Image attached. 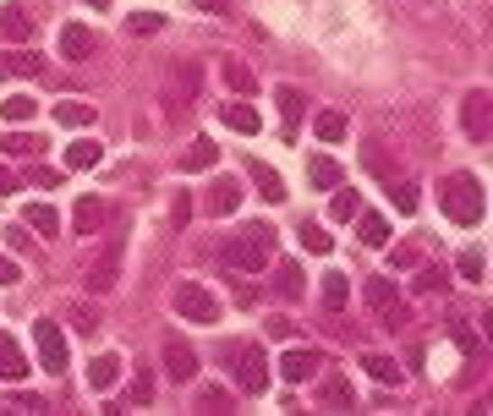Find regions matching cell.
<instances>
[{
	"instance_id": "603a6c76",
	"label": "cell",
	"mask_w": 493,
	"mask_h": 416,
	"mask_svg": "<svg viewBox=\"0 0 493 416\" xmlns=\"http://www.w3.org/2000/svg\"><path fill=\"white\" fill-rule=\"evenodd\" d=\"M329 192H334V197H329V220H334V225H345V220L362 214V197H357V192H345V186H329Z\"/></svg>"
},
{
	"instance_id": "f5cc1de1",
	"label": "cell",
	"mask_w": 493,
	"mask_h": 416,
	"mask_svg": "<svg viewBox=\"0 0 493 416\" xmlns=\"http://www.w3.org/2000/svg\"><path fill=\"white\" fill-rule=\"evenodd\" d=\"M6 241H12V252H28V241H33V236H28V231L17 225V231H6Z\"/></svg>"
},
{
	"instance_id": "8fae6325",
	"label": "cell",
	"mask_w": 493,
	"mask_h": 416,
	"mask_svg": "<svg viewBox=\"0 0 493 416\" xmlns=\"http://www.w3.org/2000/svg\"><path fill=\"white\" fill-rule=\"evenodd\" d=\"M105 220H110V203H105V197H94V192L78 197V208H72V231H78V236H94Z\"/></svg>"
},
{
	"instance_id": "bcb514c9",
	"label": "cell",
	"mask_w": 493,
	"mask_h": 416,
	"mask_svg": "<svg viewBox=\"0 0 493 416\" xmlns=\"http://www.w3.org/2000/svg\"><path fill=\"white\" fill-rule=\"evenodd\" d=\"M6 411H33V416H39L44 400H39V394H6Z\"/></svg>"
},
{
	"instance_id": "5bb4252c",
	"label": "cell",
	"mask_w": 493,
	"mask_h": 416,
	"mask_svg": "<svg viewBox=\"0 0 493 416\" xmlns=\"http://www.w3.org/2000/svg\"><path fill=\"white\" fill-rule=\"evenodd\" d=\"M220 121H225L231 131H247V137H258V131H263V115H258L247 99H231V104H220Z\"/></svg>"
},
{
	"instance_id": "f546056e",
	"label": "cell",
	"mask_w": 493,
	"mask_h": 416,
	"mask_svg": "<svg viewBox=\"0 0 493 416\" xmlns=\"http://www.w3.org/2000/svg\"><path fill=\"white\" fill-rule=\"evenodd\" d=\"M416 192H422V186H416V181H406V176H395V181H389V203L400 208V214H416V203H422Z\"/></svg>"
},
{
	"instance_id": "277c9868",
	"label": "cell",
	"mask_w": 493,
	"mask_h": 416,
	"mask_svg": "<svg viewBox=\"0 0 493 416\" xmlns=\"http://www.w3.org/2000/svg\"><path fill=\"white\" fill-rule=\"evenodd\" d=\"M176 312L187 323H220V296L208 285H197V280H181L176 285Z\"/></svg>"
},
{
	"instance_id": "ba28073f",
	"label": "cell",
	"mask_w": 493,
	"mask_h": 416,
	"mask_svg": "<svg viewBox=\"0 0 493 416\" xmlns=\"http://www.w3.org/2000/svg\"><path fill=\"white\" fill-rule=\"evenodd\" d=\"M33 345H39L44 373H66V334H60V323H33Z\"/></svg>"
},
{
	"instance_id": "ac0fdd59",
	"label": "cell",
	"mask_w": 493,
	"mask_h": 416,
	"mask_svg": "<svg viewBox=\"0 0 493 416\" xmlns=\"http://www.w3.org/2000/svg\"><path fill=\"white\" fill-rule=\"evenodd\" d=\"M105 159V143H94V137H78L72 149H66V170H94Z\"/></svg>"
},
{
	"instance_id": "60d3db41",
	"label": "cell",
	"mask_w": 493,
	"mask_h": 416,
	"mask_svg": "<svg viewBox=\"0 0 493 416\" xmlns=\"http://www.w3.org/2000/svg\"><path fill=\"white\" fill-rule=\"evenodd\" d=\"M197 411H231V389H220V384L197 389Z\"/></svg>"
},
{
	"instance_id": "681fc988",
	"label": "cell",
	"mask_w": 493,
	"mask_h": 416,
	"mask_svg": "<svg viewBox=\"0 0 493 416\" xmlns=\"http://www.w3.org/2000/svg\"><path fill=\"white\" fill-rule=\"evenodd\" d=\"M33 186H44V192H50V186H60V170H50V165H33Z\"/></svg>"
},
{
	"instance_id": "7402d4cb",
	"label": "cell",
	"mask_w": 493,
	"mask_h": 416,
	"mask_svg": "<svg viewBox=\"0 0 493 416\" xmlns=\"http://www.w3.org/2000/svg\"><path fill=\"white\" fill-rule=\"evenodd\" d=\"M115 378H121V357H115V351H105V357L88 362V384H94V389H115Z\"/></svg>"
},
{
	"instance_id": "4316f807",
	"label": "cell",
	"mask_w": 493,
	"mask_h": 416,
	"mask_svg": "<svg viewBox=\"0 0 493 416\" xmlns=\"http://www.w3.org/2000/svg\"><path fill=\"white\" fill-rule=\"evenodd\" d=\"M23 225H28V231H39V236H55V231H60V214H55L50 203H28Z\"/></svg>"
},
{
	"instance_id": "ab89813d",
	"label": "cell",
	"mask_w": 493,
	"mask_h": 416,
	"mask_svg": "<svg viewBox=\"0 0 493 416\" xmlns=\"http://www.w3.org/2000/svg\"><path fill=\"white\" fill-rule=\"evenodd\" d=\"M220 72H225V83H231V88H236L242 99L252 94V72H247V66H242V60H231V55H225V66H220Z\"/></svg>"
},
{
	"instance_id": "7bdbcfd3",
	"label": "cell",
	"mask_w": 493,
	"mask_h": 416,
	"mask_svg": "<svg viewBox=\"0 0 493 416\" xmlns=\"http://www.w3.org/2000/svg\"><path fill=\"white\" fill-rule=\"evenodd\" d=\"M149 400H154V373L137 367V373H132V405H149Z\"/></svg>"
},
{
	"instance_id": "83f0119b",
	"label": "cell",
	"mask_w": 493,
	"mask_h": 416,
	"mask_svg": "<svg viewBox=\"0 0 493 416\" xmlns=\"http://www.w3.org/2000/svg\"><path fill=\"white\" fill-rule=\"evenodd\" d=\"M247 176H252V186H258V197H269V203H279L286 197V181H279L269 165H247Z\"/></svg>"
},
{
	"instance_id": "74e56055",
	"label": "cell",
	"mask_w": 493,
	"mask_h": 416,
	"mask_svg": "<svg viewBox=\"0 0 493 416\" xmlns=\"http://www.w3.org/2000/svg\"><path fill=\"white\" fill-rule=\"evenodd\" d=\"M302 247H307V252H318V258H324V252H329V247H334V236H329V231H324V225H318V220H307V225H302Z\"/></svg>"
},
{
	"instance_id": "836d02e7",
	"label": "cell",
	"mask_w": 493,
	"mask_h": 416,
	"mask_svg": "<svg viewBox=\"0 0 493 416\" xmlns=\"http://www.w3.org/2000/svg\"><path fill=\"white\" fill-rule=\"evenodd\" d=\"M274 99H279V110H286V131H291V137H297V121H302V115H307V99H302V94H297V88H279V94H274Z\"/></svg>"
},
{
	"instance_id": "7dc6e473",
	"label": "cell",
	"mask_w": 493,
	"mask_h": 416,
	"mask_svg": "<svg viewBox=\"0 0 493 416\" xmlns=\"http://www.w3.org/2000/svg\"><path fill=\"white\" fill-rule=\"evenodd\" d=\"M455 345H461V351H471V357H482V339H477L466 323H455Z\"/></svg>"
},
{
	"instance_id": "9f6ffc18",
	"label": "cell",
	"mask_w": 493,
	"mask_h": 416,
	"mask_svg": "<svg viewBox=\"0 0 493 416\" xmlns=\"http://www.w3.org/2000/svg\"><path fill=\"white\" fill-rule=\"evenodd\" d=\"M88 6H99V12H105V6H115V0H88Z\"/></svg>"
},
{
	"instance_id": "8992f818",
	"label": "cell",
	"mask_w": 493,
	"mask_h": 416,
	"mask_svg": "<svg viewBox=\"0 0 493 416\" xmlns=\"http://www.w3.org/2000/svg\"><path fill=\"white\" fill-rule=\"evenodd\" d=\"M368 307L384 318V329H406L411 323V312H406V302H400V291H395V280H368Z\"/></svg>"
},
{
	"instance_id": "44dd1931",
	"label": "cell",
	"mask_w": 493,
	"mask_h": 416,
	"mask_svg": "<svg viewBox=\"0 0 493 416\" xmlns=\"http://www.w3.org/2000/svg\"><path fill=\"white\" fill-rule=\"evenodd\" d=\"M0 149H6V159H39L44 154V137L39 131H12Z\"/></svg>"
},
{
	"instance_id": "d4e9b609",
	"label": "cell",
	"mask_w": 493,
	"mask_h": 416,
	"mask_svg": "<svg viewBox=\"0 0 493 416\" xmlns=\"http://www.w3.org/2000/svg\"><path fill=\"white\" fill-rule=\"evenodd\" d=\"M94 115H99V110L83 104V99H60V104H55V121H60V126H72V131H78V126H94Z\"/></svg>"
},
{
	"instance_id": "11a10c76",
	"label": "cell",
	"mask_w": 493,
	"mask_h": 416,
	"mask_svg": "<svg viewBox=\"0 0 493 416\" xmlns=\"http://www.w3.org/2000/svg\"><path fill=\"white\" fill-rule=\"evenodd\" d=\"M197 6H203V12H215V17H220V12H231V0H197Z\"/></svg>"
},
{
	"instance_id": "f1b7e54d",
	"label": "cell",
	"mask_w": 493,
	"mask_h": 416,
	"mask_svg": "<svg viewBox=\"0 0 493 416\" xmlns=\"http://www.w3.org/2000/svg\"><path fill=\"white\" fill-rule=\"evenodd\" d=\"M362 165H368V170H373L379 181H395V176H400V170H395V154H389L384 143H368V154H362Z\"/></svg>"
},
{
	"instance_id": "5b68a950",
	"label": "cell",
	"mask_w": 493,
	"mask_h": 416,
	"mask_svg": "<svg viewBox=\"0 0 493 416\" xmlns=\"http://www.w3.org/2000/svg\"><path fill=\"white\" fill-rule=\"evenodd\" d=\"M197 94H203V66L197 60H176L165 72V104L187 110V104H197Z\"/></svg>"
},
{
	"instance_id": "c3c4849f",
	"label": "cell",
	"mask_w": 493,
	"mask_h": 416,
	"mask_svg": "<svg viewBox=\"0 0 493 416\" xmlns=\"http://www.w3.org/2000/svg\"><path fill=\"white\" fill-rule=\"evenodd\" d=\"M23 280V268H17V258H6L0 252V285H17Z\"/></svg>"
},
{
	"instance_id": "9c48e42d",
	"label": "cell",
	"mask_w": 493,
	"mask_h": 416,
	"mask_svg": "<svg viewBox=\"0 0 493 416\" xmlns=\"http://www.w3.org/2000/svg\"><path fill=\"white\" fill-rule=\"evenodd\" d=\"M165 373H170V384H192L197 378V351L181 334H165Z\"/></svg>"
},
{
	"instance_id": "2e32d148",
	"label": "cell",
	"mask_w": 493,
	"mask_h": 416,
	"mask_svg": "<svg viewBox=\"0 0 493 416\" xmlns=\"http://www.w3.org/2000/svg\"><path fill=\"white\" fill-rule=\"evenodd\" d=\"M0 39L12 44H33V17L23 6H0Z\"/></svg>"
},
{
	"instance_id": "8d00e7d4",
	"label": "cell",
	"mask_w": 493,
	"mask_h": 416,
	"mask_svg": "<svg viewBox=\"0 0 493 416\" xmlns=\"http://www.w3.org/2000/svg\"><path fill=\"white\" fill-rule=\"evenodd\" d=\"M33 110H39V104H33V99H28V94H12V99H6V104H0V115H6V121H12V126H23V121H33Z\"/></svg>"
},
{
	"instance_id": "d590c367",
	"label": "cell",
	"mask_w": 493,
	"mask_h": 416,
	"mask_svg": "<svg viewBox=\"0 0 493 416\" xmlns=\"http://www.w3.org/2000/svg\"><path fill=\"white\" fill-rule=\"evenodd\" d=\"M313 131L324 137V143H340V137H345V115H340V110H324V115L313 121Z\"/></svg>"
},
{
	"instance_id": "cb8c5ba5",
	"label": "cell",
	"mask_w": 493,
	"mask_h": 416,
	"mask_svg": "<svg viewBox=\"0 0 493 416\" xmlns=\"http://www.w3.org/2000/svg\"><path fill=\"white\" fill-rule=\"evenodd\" d=\"M0 77H39V55L6 50V55H0Z\"/></svg>"
},
{
	"instance_id": "1f68e13d",
	"label": "cell",
	"mask_w": 493,
	"mask_h": 416,
	"mask_svg": "<svg viewBox=\"0 0 493 416\" xmlns=\"http://www.w3.org/2000/svg\"><path fill=\"white\" fill-rule=\"evenodd\" d=\"M307 181H313L318 192H329V186H340V165H334L329 154H318V159L307 165Z\"/></svg>"
},
{
	"instance_id": "7c38bea8",
	"label": "cell",
	"mask_w": 493,
	"mask_h": 416,
	"mask_svg": "<svg viewBox=\"0 0 493 416\" xmlns=\"http://www.w3.org/2000/svg\"><path fill=\"white\" fill-rule=\"evenodd\" d=\"M236 208H242V181L215 176V186H208V214H236Z\"/></svg>"
},
{
	"instance_id": "4dcf8cb0",
	"label": "cell",
	"mask_w": 493,
	"mask_h": 416,
	"mask_svg": "<svg viewBox=\"0 0 493 416\" xmlns=\"http://www.w3.org/2000/svg\"><path fill=\"white\" fill-rule=\"evenodd\" d=\"M351 400H357V394H351V384H345V378H340V373H334V378H324V384H318V405H340V411H345V405H351Z\"/></svg>"
},
{
	"instance_id": "6da1fadb",
	"label": "cell",
	"mask_w": 493,
	"mask_h": 416,
	"mask_svg": "<svg viewBox=\"0 0 493 416\" xmlns=\"http://www.w3.org/2000/svg\"><path fill=\"white\" fill-rule=\"evenodd\" d=\"M439 208L455 220V225H482V214H488V197H482V181L471 176V170H455V176H444L439 181Z\"/></svg>"
},
{
	"instance_id": "b9f144b4",
	"label": "cell",
	"mask_w": 493,
	"mask_h": 416,
	"mask_svg": "<svg viewBox=\"0 0 493 416\" xmlns=\"http://www.w3.org/2000/svg\"><path fill=\"white\" fill-rule=\"evenodd\" d=\"M345 296H351V285L340 280V274H329V280H324V307H329V312H340V307H345Z\"/></svg>"
},
{
	"instance_id": "ee69618b",
	"label": "cell",
	"mask_w": 493,
	"mask_h": 416,
	"mask_svg": "<svg viewBox=\"0 0 493 416\" xmlns=\"http://www.w3.org/2000/svg\"><path fill=\"white\" fill-rule=\"evenodd\" d=\"M455 268L466 274V280H482V268H488V263H482V252H477V247H466V252L455 258Z\"/></svg>"
},
{
	"instance_id": "30bf717a",
	"label": "cell",
	"mask_w": 493,
	"mask_h": 416,
	"mask_svg": "<svg viewBox=\"0 0 493 416\" xmlns=\"http://www.w3.org/2000/svg\"><path fill=\"white\" fill-rule=\"evenodd\" d=\"M318 367H324V357H318V351H307V345H291V351L279 357V378H286V384H313V378H318Z\"/></svg>"
},
{
	"instance_id": "d6986e66",
	"label": "cell",
	"mask_w": 493,
	"mask_h": 416,
	"mask_svg": "<svg viewBox=\"0 0 493 416\" xmlns=\"http://www.w3.org/2000/svg\"><path fill=\"white\" fill-rule=\"evenodd\" d=\"M274 291H279V296H286V302L307 291V274L297 268V258H286V263H279V268H274Z\"/></svg>"
},
{
	"instance_id": "f35d334b",
	"label": "cell",
	"mask_w": 493,
	"mask_h": 416,
	"mask_svg": "<svg viewBox=\"0 0 493 416\" xmlns=\"http://www.w3.org/2000/svg\"><path fill=\"white\" fill-rule=\"evenodd\" d=\"M160 28H165L160 12H137V17H126V33H137V39H154Z\"/></svg>"
},
{
	"instance_id": "e575fe53",
	"label": "cell",
	"mask_w": 493,
	"mask_h": 416,
	"mask_svg": "<svg viewBox=\"0 0 493 416\" xmlns=\"http://www.w3.org/2000/svg\"><path fill=\"white\" fill-rule=\"evenodd\" d=\"M444 285H450V280H444V268H434V263H428V268H416V280H411L416 296H439Z\"/></svg>"
},
{
	"instance_id": "d6a6232c",
	"label": "cell",
	"mask_w": 493,
	"mask_h": 416,
	"mask_svg": "<svg viewBox=\"0 0 493 416\" xmlns=\"http://www.w3.org/2000/svg\"><path fill=\"white\" fill-rule=\"evenodd\" d=\"M362 373H368V378H379L384 389H395V384H400V367H395L389 357H373V351L362 357Z\"/></svg>"
},
{
	"instance_id": "db71d44e",
	"label": "cell",
	"mask_w": 493,
	"mask_h": 416,
	"mask_svg": "<svg viewBox=\"0 0 493 416\" xmlns=\"http://www.w3.org/2000/svg\"><path fill=\"white\" fill-rule=\"evenodd\" d=\"M0 192H17V176H12V165L0 159Z\"/></svg>"
},
{
	"instance_id": "4fadbf2b",
	"label": "cell",
	"mask_w": 493,
	"mask_h": 416,
	"mask_svg": "<svg viewBox=\"0 0 493 416\" xmlns=\"http://www.w3.org/2000/svg\"><path fill=\"white\" fill-rule=\"evenodd\" d=\"M33 367H28V357H23V345L12 339V334H0V384H17V378H28Z\"/></svg>"
},
{
	"instance_id": "e0dca14e",
	"label": "cell",
	"mask_w": 493,
	"mask_h": 416,
	"mask_svg": "<svg viewBox=\"0 0 493 416\" xmlns=\"http://www.w3.org/2000/svg\"><path fill=\"white\" fill-rule=\"evenodd\" d=\"M60 55H66V60H88V55H94V33H88L83 23L60 28Z\"/></svg>"
},
{
	"instance_id": "3957f363",
	"label": "cell",
	"mask_w": 493,
	"mask_h": 416,
	"mask_svg": "<svg viewBox=\"0 0 493 416\" xmlns=\"http://www.w3.org/2000/svg\"><path fill=\"white\" fill-rule=\"evenodd\" d=\"M220 362L231 367V378H236L247 394H263V389H269V362H263V351H258L252 339L225 345V351H220Z\"/></svg>"
},
{
	"instance_id": "f907efd6",
	"label": "cell",
	"mask_w": 493,
	"mask_h": 416,
	"mask_svg": "<svg viewBox=\"0 0 493 416\" xmlns=\"http://www.w3.org/2000/svg\"><path fill=\"white\" fill-rule=\"evenodd\" d=\"M94 329H99V312H94V307H83V312H78V334H94Z\"/></svg>"
},
{
	"instance_id": "9a60e30c",
	"label": "cell",
	"mask_w": 493,
	"mask_h": 416,
	"mask_svg": "<svg viewBox=\"0 0 493 416\" xmlns=\"http://www.w3.org/2000/svg\"><path fill=\"white\" fill-rule=\"evenodd\" d=\"M461 126L477 137V143H488V94H482V88L466 94V104H461Z\"/></svg>"
},
{
	"instance_id": "f6af8a7d",
	"label": "cell",
	"mask_w": 493,
	"mask_h": 416,
	"mask_svg": "<svg viewBox=\"0 0 493 416\" xmlns=\"http://www.w3.org/2000/svg\"><path fill=\"white\" fill-rule=\"evenodd\" d=\"M187 220H192V197H187V192H176V203H170V225H176V231H187Z\"/></svg>"
},
{
	"instance_id": "7a4b0ae2",
	"label": "cell",
	"mask_w": 493,
	"mask_h": 416,
	"mask_svg": "<svg viewBox=\"0 0 493 416\" xmlns=\"http://www.w3.org/2000/svg\"><path fill=\"white\" fill-rule=\"evenodd\" d=\"M269 258H274V231L269 225H247V231L225 236V247H220V263L236 268V274H258Z\"/></svg>"
},
{
	"instance_id": "484cf974",
	"label": "cell",
	"mask_w": 493,
	"mask_h": 416,
	"mask_svg": "<svg viewBox=\"0 0 493 416\" xmlns=\"http://www.w3.org/2000/svg\"><path fill=\"white\" fill-rule=\"evenodd\" d=\"M357 236H362L368 247H389V236H395V231H389V220H384V214H357Z\"/></svg>"
},
{
	"instance_id": "52a82bcc",
	"label": "cell",
	"mask_w": 493,
	"mask_h": 416,
	"mask_svg": "<svg viewBox=\"0 0 493 416\" xmlns=\"http://www.w3.org/2000/svg\"><path fill=\"white\" fill-rule=\"evenodd\" d=\"M115 280H121V241H110L94 263H88V274H83V285L94 291V296H105V291H115Z\"/></svg>"
},
{
	"instance_id": "ffe728a7",
	"label": "cell",
	"mask_w": 493,
	"mask_h": 416,
	"mask_svg": "<svg viewBox=\"0 0 493 416\" xmlns=\"http://www.w3.org/2000/svg\"><path fill=\"white\" fill-rule=\"evenodd\" d=\"M215 159H220V149L208 143V137H197L192 149H181V159H176V165H181L187 176H197V170H208V165H215Z\"/></svg>"
},
{
	"instance_id": "816d5d0a",
	"label": "cell",
	"mask_w": 493,
	"mask_h": 416,
	"mask_svg": "<svg viewBox=\"0 0 493 416\" xmlns=\"http://www.w3.org/2000/svg\"><path fill=\"white\" fill-rule=\"evenodd\" d=\"M291 329H297L291 318H269V334H274V339H291Z\"/></svg>"
}]
</instances>
